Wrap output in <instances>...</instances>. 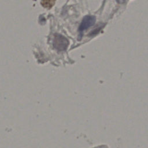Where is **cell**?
Returning a JSON list of instances; mask_svg holds the SVG:
<instances>
[{
  "label": "cell",
  "mask_w": 148,
  "mask_h": 148,
  "mask_svg": "<svg viewBox=\"0 0 148 148\" xmlns=\"http://www.w3.org/2000/svg\"><path fill=\"white\" fill-rule=\"evenodd\" d=\"M53 45L54 47L58 51H65L69 45L68 40L63 35L56 34L54 36Z\"/></svg>",
  "instance_id": "cell-1"
},
{
  "label": "cell",
  "mask_w": 148,
  "mask_h": 148,
  "mask_svg": "<svg viewBox=\"0 0 148 148\" xmlns=\"http://www.w3.org/2000/svg\"><path fill=\"white\" fill-rule=\"evenodd\" d=\"M95 17L94 16L87 15L84 17L79 28V31L82 32L94 25L95 22Z\"/></svg>",
  "instance_id": "cell-2"
}]
</instances>
